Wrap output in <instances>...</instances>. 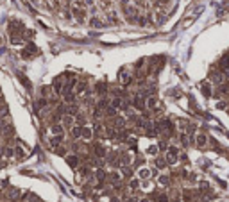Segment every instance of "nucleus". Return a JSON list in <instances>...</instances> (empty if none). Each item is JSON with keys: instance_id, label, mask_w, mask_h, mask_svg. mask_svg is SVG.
<instances>
[{"instance_id": "a211bd4d", "label": "nucleus", "mask_w": 229, "mask_h": 202, "mask_svg": "<svg viewBox=\"0 0 229 202\" xmlns=\"http://www.w3.org/2000/svg\"><path fill=\"white\" fill-rule=\"evenodd\" d=\"M66 161H68V165H70V166H77L79 159H77L75 156H70V157H66Z\"/></svg>"}, {"instance_id": "4468645a", "label": "nucleus", "mask_w": 229, "mask_h": 202, "mask_svg": "<svg viewBox=\"0 0 229 202\" xmlns=\"http://www.w3.org/2000/svg\"><path fill=\"white\" fill-rule=\"evenodd\" d=\"M95 156H97V157H104V156H106V150H104V147L95 145Z\"/></svg>"}, {"instance_id": "7ed1b4c3", "label": "nucleus", "mask_w": 229, "mask_h": 202, "mask_svg": "<svg viewBox=\"0 0 229 202\" xmlns=\"http://www.w3.org/2000/svg\"><path fill=\"white\" fill-rule=\"evenodd\" d=\"M52 90H54V93L57 95H63V90H65V84L61 82V79H56L54 82H52Z\"/></svg>"}, {"instance_id": "6ab92c4d", "label": "nucleus", "mask_w": 229, "mask_h": 202, "mask_svg": "<svg viewBox=\"0 0 229 202\" xmlns=\"http://www.w3.org/2000/svg\"><path fill=\"white\" fill-rule=\"evenodd\" d=\"M4 154H6L7 157H13V156H14V148H11V147H7V148H6V150H4Z\"/></svg>"}, {"instance_id": "393cba45", "label": "nucleus", "mask_w": 229, "mask_h": 202, "mask_svg": "<svg viewBox=\"0 0 229 202\" xmlns=\"http://www.w3.org/2000/svg\"><path fill=\"white\" fill-rule=\"evenodd\" d=\"M159 183H161V184H168V177H166V175H161V177H159Z\"/></svg>"}, {"instance_id": "f03ea898", "label": "nucleus", "mask_w": 229, "mask_h": 202, "mask_svg": "<svg viewBox=\"0 0 229 202\" xmlns=\"http://www.w3.org/2000/svg\"><path fill=\"white\" fill-rule=\"evenodd\" d=\"M118 79H120V82L123 84V86H129V84L132 82V77H131V73H129V72H126V70H122V72H120Z\"/></svg>"}, {"instance_id": "f8f14e48", "label": "nucleus", "mask_w": 229, "mask_h": 202, "mask_svg": "<svg viewBox=\"0 0 229 202\" xmlns=\"http://www.w3.org/2000/svg\"><path fill=\"white\" fill-rule=\"evenodd\" d=\"M63 123H56V125H52L50 127V131H52V134H63Z\"/></svg>"}, {"instance_id": "c85d7f7f", "label": "nucleus", "mask_w": 229, "mask_h": 202, "mask_svg": "<svg viewBox=\"0 0 229 202\" xmlns=\"http://www.w3.org/2000/svg\"><path fill=\"white\" fill-rule=\"evenodd\" d=\"M141 202H150V200H149V199H143V200H141Z\"/></svg>"}, {"instance_id": "1a4fd4ad", "label": "nucleus", "mask_w": 229, "mask_h": 202, "mask_svg": "<svg viewBox=\"0 0 229 202\" xmlns=\"http://www.w3.org/2000/svg\"><path fill=\"white\" fill-rule=\"evenodd\" d=\"M61 141H63V134H54V136L50 138V145L52 147H59Z\"/></svg>"}, {"instance_id": "20e7f679", "label": "nucleus", "mask_w": 229, "mask_h": 202, "mask_svg": "<svg viewBox=\"0 0 229 202\" xmlns=\"http://www.w3.org/2000/svg\"><path fill=\"white\" fill-rule=\"evenodd\" d=\"M132 105H134V108H138V109H143V108H147V100L141 99L140 95H138V97L132 99Z\"/></svg>"}, {"instance_id": "bb28decb", "label": "nucleus", "mask_w": 229, "mask_h": 202, "mask_svg": "<svg viewBox=\"0 0 229 202\" xmlns=\"http://www.w3.org/2000/svg\"><path fill=\"white\" fill-rule=\"evenodd\" d=\"M158 202H168V197H166V195H159Z\"/></svg>"}, {"instance_id": "0eeeda50", "label": "nucleus", "mask_w": 229, "mask_h": 202, "mask_svg": "<svg viewBox=\"0 0 229 202\" xmlns=\"http://www.w3.org/2000/svg\"><path fill=\"white\" fill-rule=\"evenodd\" d=\"M70 132H72V136H74L75 140H79V138L82 136V125H77V123H75L74 127H72V131H70Z\"/></svg>"}, {"instance_id": "b1692460", "label": "nucleus", "mask_w": 229, "mask_h": 202, "mask_svg": "<svg viewBox=\"0 0 229 202\" xmlns=\"http://www.w3.org/2000/svg\"><path fill=\"white\" fill-rule=\"evenodd\" d=\"M120 177H122V175H120L118 172H113V174H111V179H113V181H120Z\"/></svg>"}, {"instance_id": "f257e3e1", "label": "nucleus", "mask_w": 229, "mask_h": 202, "mask_svg": "<svg viewBox=\"0 0 229 202\" xmlns=\"http://www.w3.org/2000/svg\"><path fill=\"white\" fill-rule=\"evenodd\" d=\"M61 123H63L65 127H70V129H72V127H74L77 122H75V116H74V114H63V118H61Z\"/></svg>"}, {"instance_id": "cd10ccee", "label": "nucleus", "mask_w": 229, "mask_h": 202, "mask_svg": "<svg viewBox=\"0 0 229 202\" xmlns=\"http://www.w3.org/2000/svg\"><path fill=\"white\" fill-rule=\"evenodd\" d=\"M156 165H158V166H165V161H163V159H158V161H156Z\"/></svg>"}, {"instance_id": "aec40b11", "label": "nucleus", "mask_w": 229, "mask_h": 202, "mask_svg": "<svg viewBox=\"0 0 229 202\" xmlns=\"http://www.w3.org/2000/svg\"><path fill=\"white\" fill-rule=\"evenodd\" d=\"M95 175H97V179H99V181H102L104 177H106V174H104V170H102V168H99V170H97V174H95Z\"/></svg>"}, {"instance_id": "dca6fc26", "label": "nucleus", "mask_w": 229, "mask_h": 202, "mask_svg": "<svg viewBox=\"0 0 229 202\" xmlns=\"http://www.w3.org/2000/svg\"><path fill=\"white\" fill-rule=\"evenodd\" d=\"M86 90V82H77L75 84V93H82Z\"/></svg>"}, {"instance_id": "423d86ee", "label": "nucleus", "mask_w": 229, "mask_h": 202, "mask_svg": "<svg viewBox=\"0 0 229 202\" xmlns=\"http://www.w3.org/2000/svg\"><path fill=\"white\" fill-rule=\"evenodd\" d=\"M90 25H91L93 29H100V27H104V22H102L99 16H91V18H90Z\"/></svg>"}, {"instance_id": "412c9836", "label": "nucleus", "mask_w": 229, "mask_h": 202, "mask_svg": "<svg viewBox=\"0 0 229 202\" xmlns=\"http://www.w3.org/2000/svg\"><path fill=\"white\" fill-rule=\"evenodd\" d=\"M204 143H206V136H202V134H201L199 138H197V145H199V147H202Z\"/></svg>"}, {"instance_id": "39448f33", "label": "nucleus", "mask_w": 229, "mask_h": 202, "mask_svg": "<svg viewBox=\"0 0 229 202\" xmlns=\"http://www.w3.org/2000/svg\"><path fill=\"white\" fill-rule=\"evenodd\" d=\"M82 140H86V141H90L91 138H93V129L91 127H88V125H82Z\"/></svg>"}, {"instance_id": "9d476101", "label": "nucleus", "mask_w": 229, "mask_h": 202, "mask_svg": "<svg viewBox=\"0 0 229 202\" xmlns=\"http://www.w3.org/2000/svg\"><path fill=\"white\" fill-rule=\"evenodd\" d=\"M120 161H122V165H131V161H132V156H131L129 152H123V154L120 156Z\"/></svg>"}, {"instance_id": "6e6552de", "label": "nucleus", "mask_w": 229, "mask_h": 202, "mask_svg": "<svg viewBox=\"0 0 229 202\" xmlns=\"http://www.w3.org/2000/svg\"><path fill=\"white\" fill-rule=\"evenodd\" d=\"M123 125H126V120L120 118V116H114L113 118V127L114 129H123Z\"/></svg>"}, {"instance_id": "9b49d317", "label": "nucleus", "mask_w": 229, "mask_h": 202, "mask_svg": "<svg viewBox=\"0 0 229 202\" xmlns=\"http://www.w3.org/2000/svg\"><path fill=\"white\" fill-rule=\"evenodd\" d=\"M34 52H36V47H34V45H29V47H27V48H25V50L22 52V56H23V57L27 59V57H30V56H32Z\"/></svg>"}, {"instance_id": "a878e982", "label": "nucleus", "mask_w": 229, "mask_h": 202, "mask_svg": "<svg viewBox=\"0 0 229 202\" xmlns=\"http://www.w3.org/2000/svg\"><path fill=\"white\" fill-rule=\"evenodd\" d=\"M202 91H204V95H210V84H204V86H202Z\"/></svg>"}, {"instance_id": "ddd939ff", "label": "nucleus", "mask_w": 229, "mask_h": 202, "mask_svg": "<svg viewBox=\"0 0 229 202\" xmlns=\"http://www.w3.org/2000/svg\"><path fill=\"white\" fill-rule=\"evenodd\" d=\"M156 105H158V99H156V97H149L147 99V108L149 109H156Z\"/></svg>"}, {"instance_id": "2eb2a0df", "label": "nucleus", "mask_w": 229, "mask_h": 202, "mask_svg": "<svg viewBox=\"0 0 229 202\" xmlns=\"http://www.w3.org/2000/svg\"><path fill=\"white\" fill-rule=\"evenodd\" d=\"M138 175H140L141 179H147V177H150V170H149V168H141L140 172H138Z\"/></svg>"}, {"instance_id": "4be33fe9", "label": "nucleus", "mask_w": 229, "mask_h": 202, "mask_svg": "<svg viewBox=\"0 0 229 202\" xmlns=\"http://www.w3.org/2000/svg\"><path fill=\"white\" fill-rule=\"evenodd\" d=\"M47 104H48V100H47V99H39V100H38V108H45Z\"/></svg>"}, {"instance_id": "f3484780", "label": "nucleus", "mask_w": 229, "mask_h": 202, "mask_svg": "<svg viewBox=\"0 0 229 202\" xmlns=\"http://www.w3.org/2000/svg\"><path fill=\"white\" fill-rule=\"evenodd\" d=\"M97 91H99V93H102V95H106V91H108V86H106L104 82H99V84H97Z\"/></svg>"}, {"instance_id": "5701e85b", "label": "nucleus", "mask_w": 229, "mask_h": 202, "mask_svg": "<svg viewBox=\"0 0 229 202\" xmlns=\"http://www.w3.org/2000/svg\"><path fill=\"white\" fill-rule=\"evenodd\" d=\"M16 154H18V157H23V156H25V152H23L22 147H16Z\"/></svg>"}]
</instances>
